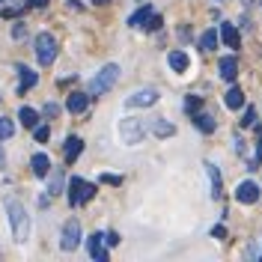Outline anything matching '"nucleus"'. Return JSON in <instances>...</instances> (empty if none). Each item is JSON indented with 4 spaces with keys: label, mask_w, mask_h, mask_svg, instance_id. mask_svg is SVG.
<instances>
[{
    "label": "nucleus",
    "mask_w": 262,
    "mask_h": 262,
    "mask_svg": "<svg viewBox=\"0 0 262 262\" xmlns=\"http://www.w3.org/2000/svg\"><path fill=\"white\" fill-rule=\"evenodd\" d=\"M6 212H9V227H12V235H15L18 245H24L27 238H30V217H27V212H24V206L18 203V200H12V196H6Z\"/></svg>",
    "instance_id": "obj_1"
},
{
    "label": "nucleus",
    "mask_w": 262,
    "mask_h": 262,
    "mask_svg": "<svg viewBox=\"0 0 262 262\" xmlns=\"http://www.w3.org/2000/svg\"><path fill=\"white\" fill-rule=\"evenodd\" d=\"M116 81H119V66H116V63L101 66V72H96V78L86 83V96H90V98L104 96V93H111V90H114Z\"/></svg>",
    "instance_id": "obj_2"
},
{
    "label": "nucleus",
    "mask_w": 262,
    "mask_h": 262,
    "mask_svg": "<svg viewBox=\"0 0 262 262\" xmlns=\"http://www.w3.org/2000/svg\"><path fill=\"white\" fill-rule=\"evenodd\" d=\"M143 137H146V122L143 119H119V140L125 143V146H134V143H143Z\"/></svg>",
    "instance_id": "obj_3"
},
{
    "label": "nucleus",
    "mask_w": 262,
    "mask_h": 262,
    "mask_svg": "<svg viewBox=\"0 0 262 262\" xmlns=\"http://www.w3.org/2000/svg\"><path fill=\"white\" fill-rule=\"evenodd\" d=\"M33 54H36L39 66H51L57 60V39L51 33H39L36 42H33Z\"/></svg>",
    "instance_id": "obj_4"
},
{
    "label": "nucleus",
    "mask_w": 262,
    "mask_h": 262,
    "mask_svg": "<svg viewBox=\"0 0 262 262\" xmlns=\"http://www.w3.org/2000/svg\"><path fill=\"white\" fill-rule=\"evenodd\" d=\"M69 203L72 206H81V203H86V200H93L96 196V185H90V182H83L81 176H75V179L69 182Z\"/></svg>",
    "instance_id": "obj_5"
},
{
    "label": "nucleus",
    "mask_w": 262,
    "mask_h": 262,
    "mask_svg": "<svg viewBox=\"0 0 262 262\" xmlns=\"http://www.w3.org/2000/svg\"><path fill=\"white\" fill-rule=\"evenodd\" d=\"M81 245V224L72 217V221H66L63 224V235H60V247L63 250H75V247Z\"/></svg>",
    "instance_id": "obj_6"
},
{
    "label": "nucleus",
    "mask_w": 262,
    "mask_h": 262,
    "mask_svg": "<svg viewBox=\"0 0 262 262\" xmlns=\"http://www.w3.org/2000/svg\"><path fill=\"white\" fill-rule=\"evenodd\" d=\"M158 98H161V96H158V90L146 86V90H137V93H131V96L125 98V107H152Z\"/></svg>",
    "instance_id": "obj_7"
},
{
    "label": "nucleus",
    "mask_w": 262,
    "mask_h": 262,
    "mask_svg": "<svg viewBox=\"0 0 262 262\" xmlns=\"http://www.w3.org/2000/svg\"><path fill=\"white\" fill-rule=\"evenodd\" d=\"M235 200H238V203H247V206H250V203H256V200H259V185H256V182H242V185H238V188H235Z\"/></svg>",
    "instance_id": "obj_8"
},
{
    "label": "nucleus",
    "mask_w": 262,
    "mask_h": 262,
    "mask_svg": "<svg viewBox=\"0 0 262 262\" xmlns=\"http://www.w3.org/2000/svg\"><path fill=\"white\" fill-rule=\"evenodd\" d=\"M217 72H221V78H224V81H235V78H238V60H235V57H224V60H221V63H217Z\"/></svg>",
    "instance_id": "obj_9"
},
{
    "label": "nucleus",
    "mask_w": 262,
    "mask_h": 262,
    "mask_svg": "<svg viewBox=\"0 0 262 262\" xmlns=\"http://www.w3.org/2000/svg\"><path fill=\"white\" fill-rule=\"evenodd\" d=\"M101 242H104V235H101V232H93V235L86 238V250H90V256L98 259V262L107 259V250H101Z\"/></svg>",
    "instance_id": "obj_10"
},
{
    "label": "nucleus",
    "mask_w": 262,
    "mask_h": 262,
    "mask_svg": "<svg viewBox=\"0 0 262 262\" xmlns=\"http://www.w3.org/2000/svg\"><path fill=\"white\" fill-rule=\"evenodd\" d=\"M224 104H227L229 111H238V107H245V93H242L238 86H229L227 96H224Z\"/></svg>",
    "instance_id": "obj_11"
},
{
    "label": "nucleus",
    "mask_w": 262,
    "mask_h": 262,
    "mask_svg": "<svg viewBox=\"0 0 262 262\" xmlns=\"http://www.w3.org/2000/svg\"><path fill=\"white\" fill-rule=\"evenodd\" d=\"M221 39L227 42L229 48H238V45H242V39H238V30H235V24H229V21H224V24H221Z\"/></svg>",
    "instance_id": "obj_12"
},
{
    "label": "nucleus",
    "mask_w": 262,
    "mask_h": 262,
    "mask_svg": "<svg viewBox=\"0 0 262 262\" xmlns=\"http://www.w3.org/2000/svg\"><path fill=\"white\" fill-rule=\"evenodd\" d=\"M167 63H170L173 72H185V69L191 66V60H188V54H185V51H170V54H167Z\"/></svg>",
    "instance_id": "obj_13"
},
{
    "label": "nucleus",
    "mask_w": 262,
    "mask_h": 262,
    "mask_svg": "<svg viewBox=\"0 0 262 262\" xmlns=\"http://www.w3.org/2000/svg\"><path fill=\"white\" fill-rule=\"evenodd\" d=\"M86 104H90V96H86V93H72L69 101H66V107H69L72 114H83V111H86Z\"/></svg>",
    "instance_id": "obj_14"
},
{
    "label": "nucleus",
    "mask_w": 262,
    "mask_h": 262,
    "mask_svg": "<svg viewBox=\"0 0 262 262\" xmlns=\"http://www.w3.org/2000/svg\"><path fill=\"white\" fill-rule=\"evenodd\" d=\"M18 75H21V86H18V93H27L30 86H36V83H39V75H36V72H30L27 66H18Z\"/></svg>",
    "instance_id": "obj_15"
},
{
    "label": "nucleus",
    "mask_w": 262,
    "mask_h": 262,
    "mask_svg": "<svg viewBox=\"0 0 262 262\" xmlns=\"http://www.w3.org/2000/svg\"><path fill=\"white\" fill-rule=\"evenodd\" d=\"M30 164H33V173H36L39 179H42V176H48V170H51V158L45 155V152H36Z\"/></svg>",
    "instance_id": "obj_16"
},
{
    "label": "nucleus",
    "mask_w": 262,
    "mask_h": 262,
    "mask_svg": "<svg viewBox=\"0 0 262 262\" xmlns=\"http://www.w3.org/2000/svg\"><path fill=\"white\" fill-rule=\"evenodd\" d=\"M152 12H155L152 6H140V9L128 18V24H131V27H146V21L152 18Z\"/></svg>",
    "instance_id": "obj_17"
},
{
    "label": "nucleus",
    "mask_w": 262,
    "mask_h": 262,
    "mask_svg": "<svg viewBox=\"0 0 262 262\" xmlns=\"http://www.w3.org/2000/svg\"><path fill=\"white\" fill-rule=\"evenodd\" d=\"M152 131H155L158 137H173V134H176V125L158 116V119H152Z\"/></svg>",
    "instance_id": "obj_18"
},
{
    "label": "nucleus",
    "mask_w": 262,
    "mask_h": 262,
    "mask_svg": "<svg viewBox=\"0 0 262 262\" xmlns=\"http://www.w3.org/2000/svg\"><path fill=\"white\" fill-rule=\"evenodd\" d=\"M81 149H83V140H81V137H69V140H66V161L72 164L78 155H81Z\"/></svg>",
    "instance_id": "obj_19"
},
{
    "label": "nucleus",
    "mask_w": 262,
    "mask_h": 262,
    "mask_svg": "<svg viewBox=\"0 0 262 262\" xmlns=\"http://www.w3.org/2000/svg\"><path fill=\"white\" fill-rule=\"evenodd\" d=\"M217 30H206L203 36H200V51H214L217 48Z\"/></svg>",
    "instance_id": "obj_20"
},
{
    "label": "nucleus",
    "mask_w": 262,
    "mask_h": 262,
    "mask_svg": "<svg viewBox=\"0 0 262 262\" xmlns=\"http://www.w3.org/2000/svg\"><path fill=\"white\" fill-rule=\"evenodd\" d=\"M206 173H209V179H212V196L217 200V196H221V188H224V185H221V173H217L214 164H206Z\"/></svg>",
    "instance_id": "obj_21"
},
{
    "label": "nucleus",
    "mask_w": 262,
    "mask_h": 262,
    "mask_svg": "<svg viewBox=\"0 0 262 262\" xmlns=\"http://www.w3.org/2000/svg\"><path fill=\"white\" fill-rule=\"evenodd\" d=\"M194 122H196V128L206 131V134H212V131H214V119H212L209 114H200V111H196V114H194Z\"/></svg>",
    "instance_id": "obj_22"
},
{
    "label": "nucleus",
    "mask_w": 262,
    "mask_h": 262,
    "mask_svg": "<svg viewBox=\"0 0 262 262\" xmlns=\"http://www.w3.org/2000/svg\"><path fill=\"white\" fill-rule=\"evenodd\" d=\"M48 194H51V196L63 194V170H57V173H51V182H48Z\"/></svg>",
    "instance_id": "obj_23"
},
{
    "label": "nucleus",
    "mask_w": 262,
    "mask_h": 262,
    "mask_svg": "<svg viewBox=\"0 0 262 262\" xmlns=\"http://www.w3.org/2000/svg\"><path fill=\"white\" fill-rule=\"evenodd\" d=\"M18 119H21V125H27V128H33V125L39 122V114H36L33 107H21V114H18Z\"/></svg>",
    "instance_id": "obj_24"
},
{
    "label": "nucleus",
    "mask_w": 262,
    "mask_h": 262,
    "mask_svg": "<svg viewBox=\"0 0 262 262\" xmlns=\"http://www.w3.org/2000/svg\"><path fill=\"white\" fill-rule=\"evenodd\" d=\"M12 134H15V122L6 119V116H0V140H6V137H12Z\"/></svg>",
    "instance_id": "obj_25"
},
{
    "label": "nucleus",
    "mask_w": 262,
    "mask_h": 262,
    "mask_svg": "<svg viewBox=\"0 0 262 262\" xmlns=\"http://www.w3.org/2000/svg\"><path fill=\"white\" fill-rule=\"evenodd\" d=\"M48 125H39V128H36V125H33V137H36V143H45V140H48Z\"/></svg>",
    "instance_id": "obj_26"
},
{
    "label": "nucleus",
    "mask_w": 262,
    "mask_h": 262,
    "mask_svg": "<svg viewBox=\"0 0 262 262\" xmlns=\"http://www.w3.org/2000/svg\"><path fill=\"white\" fill-rule=\"evenodd\" d=\"M185 111H188V114H196V111H200V98L188 96V98H185Z\"/></svg>",
    "instance_id": "obj_27"
},
{
    "label": "nucleus",
    "mask_w": 262,
    "mask_h": 262,
    "mask_svg": "<svg viewBox=\"0 0 262 262\" xmlns=\"http://www.w3.org/2000/svg\"><path fill=\"white\" fill-rule=\"evenodd\" d=\"M242 125H245V128L256 125V111H253V107H247V111H245V119H242Z\"/></svg>",
    "instance_id": "obj_28"
},
{
    "label": "nucleus",
    "mask_w": 262,
    "mask_h": 262,
    "mask_svg": "<svg viewBox=\"0 0 262 262\" xmlns=\"http://www.w3.org/2000/svg\"><path fill=\"white\" fill-rule=\"evenodd\" d=\"M158 27H161V18H158L155 12H152V18L146 21V30H158Z\"/></svg>",
    "instance_id": "obj_29"
},
{
    "label": "nucleus",
    "mask_w": 262,
    "mask_h": 262,
    "mask_svg": "<svg viewBox=\"0 0 262 262\" xmlns=\"http://www.w3.org/2000/svg\"><path fill=\"white\" fill-rule=\"evenodd\" d=\"M104 242H107L111 247H116L119 245V235H116V232H104Z\"/></svg>",
    "instance_id": "obj_30"
},
{
    "label": "nucleus",
    "mask_w": 262,
    "mask_h": 262,
    "mask_svg": "<svg viewBox=\"0 0 262 262\" xmlns=\"http://www.w3.org/2000/svg\"><path fill=\"white\" fill-rule=\"evenodd\" d=\"M101 182H107V185H119V176H111V173H104V176H101Z\"/></svg>",
    "instance_id": "obj_31"
},
{
    "label": "nucleus",
    "mask_w": 262,
    "mask_h": 262,
    "mask_svg": "<svg viewBox=\"0 0 262 262\" xmlns=\"http://www.w3.org/2000/svg\"><path fill=\"white\" fill-rule=\"evenodd\" d=\"M51 0H30V6L33 9H42V6H48Z\"/></svg>",
    "instance_id": "obj_32"
},
{
    "label": "nucleus",
    "mask_w": 262,
    "mask_h": 262,
    "mask_svg": "<svg viewBox=\"0 0 262 262\" xmlns=\"http://www.w3.org/2000/svg\"><path fill=\"white\" fill-rule=\"evenodd\" d=\"M212 235H214V238H224V235H227V229H224V227H214Z\"/></svg>",
    "instance_id": "obj_33"
},
{
    "label": "nucleus",
    "mask_w": 262,
    "mask_h": 262,
    "mask_svg": "<svg viewBox=\"0 0 262 262\" xmlns=\"http://www.w3.org/2000/svg\"><path fill=\"white\" fill-rule=\"evenodd\" d=\"M12 36H15V39H21V36H24V27H21V24H18V27H12Z\"/></svg>",
    "instance_id": "obj_34"
},
{
    "label": "nucleus",
    "mask_w": 262,
    "mask_h": 262,
    "mask_svg": "<svg viewBox=\"0 0 262 262\" xmlns=\"http://www.w3.org/2000/svg\"><path fill=\"white\" fill-rule=\"evenodd\" d=\"M3 164H6V155H3V146H0V167H3Z\"/></svg>",
    "instance_id": "obj_35"
},
{
    "label": "nucleus",
    "mask_w": 262,
    "mask_h": 262,
    "mask_svg": "<svg viewBox=\"0 0 262 262\" xmlns=\"http://www.w3.org/2000/svg\"><path fill=\"white\" fill-rule=\"evenodd\" d=\"M93 3H98V6H104V3H111V0H93Z\"/></svg>",
    "instance_id": "obj_36"
},
{
    "label": "nucleus",
    "mask_w": 262,
    "mask_h": 262,
    "mask_svg": "<svg viewBox=\"0 0 262 262\" xmlns=\"http://www.w3.org/2000/svg\"><path fill=\"white\" fill-rule=\"evenodd\" d=\"M256 152H259V158H262V140H259V146H256Z\"/></svg>",
    "instance_id": "obj_37"
},
{
    "label": "nucleus",
    "mask_w": 262,
    "mask_h": 262,
    "mask_svg": "<svg viewBox=\"0 0 262 262\" xmlns=\"http://www.w3.org/2000/svg\"><path fill=\"white\" fill-rule=\"evenodd\" d=\"M12 3H15V0H12Z\"/></svg>",
    "instance_id": "obj_38"
}]
</instances>
